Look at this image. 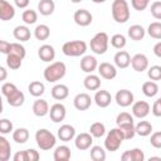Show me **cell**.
Wrapping results in <instances>:
<instances>
[{"label":"cell","instance_id":"9f6ffc18","mask_svg":"<svg viewBox=\"0 0 161 161\" xmlns=\"http://www.w3.org/2000/svg\"><path fill=\"white\" fill-rule=\"evenodd\" d=\"M14 3H15V5H16L18 8H20V9H25V8L29 5L30 0H14Z\"/></svg>","mask_w":161,"mask_h":161},{"label":"cell","instance_id":"6125c7cd","mask_svg":"<svg viewBox=\"0 0 161 161\" xmlns=\"http://www.w3.org/2000/svg\"><path fill=\"white\" fill-rule=\"evenodd\" d=\"M70 1H72V3H74V4H78V3H80L82 0H70Z\"/></svg>","mask_w":161,"mask_h":161},{"label":"cell","instance_id":"f5cc1de1","mask_svg":"<svg viewBox=\"0 0 161 161\" xmlns=\"http://www.w3.org/2000/svg\"><path fill=\"white\" fill-rule=\"evenodd\" d=\"M151 111H152V114L155 117H161V98H158L153 102Z\"/></svg>","mask_w":161,"mask_h":161},{"label":"cell","instance_id":"816d5d0a","mask_svg":"<svg viewBox=\"0 0 161 161\" xmlns=\"http://www.w3.org/2000/svg\"><path fill=\"white\" fill-rule=\"evenodd\" d=\"M26 151V161H38L40 158V155L34 148H28Z\"/></svg>","mask_w":161,"mask_h":161},{"label":"cell","instance_id":"7a4b0ae2","mask_svg":"<svg viewBox=\"0 0 161 161\" xmlns=\"http://www.w3.org/2000/svg\"><path fill=\"white\" fill-rule=\"evenodd\" d=\"M111 10H112L113 20L116 23L123 24L130 19V15H131L130 5H128V3L126 0H113Z\"/></svg>","mask_w":161,"mask_h":161},{"label":"cell","instance_id":"83f0119b","mask_svg":"<svg viewBox=\"0 0 161 161\" xmlns=\"http://www.w3.org/2000/svg\"><path fill=\"white\" fill-rule=\"evenodd\" d=\"M10 153H11L10 142L3 135V136H0V160L1 161H8L10 158Z\"/></svg>","mask_w":161,"mask_h":161},{"label":"cell","instance_id":"db71d44e","mask_svg":"<svg viewBox=\"0 0 161 161\" xmlns=\"http://www.w3.org/2000/svg\"><path fill=\"white\" fill-rule=\"evenodd\" d=\"M10 48H11V43L6 42V40H0V52L3 54H10Z\"/></svg>","mask_w":161,"mask_h":161},{"label":"cell","instance_id":"6da1fadb","mask_svg":"<svg viewBox=\"0 0 161 161\" xmlns=\"http://www.w3.org/2000/svg\"><path fill=\"white\" fill-rule=\"evenodd\" d=\"M67 73V67L63 62H53L50 63L43 72L44 79L49 83H55L60 80Z\"/></svg>","mask_w":161,"mask_h":161},{"label":"cell","instance_id":"9c48e42d","mask_svg":"<svg viewBox=\"0 0 161 161\" xmlns=\"http://www.w3.org/2000/svg\"><path fill=\"white\" fill-rule=\"evenodd\" d=\"M98 73L103 79H107V80H112L113 78L117 77L116 67L111 63H107V62H103V63L98 64Z\"/></svg>","mask_w":161,"mask_h":161},{"label":"cell","instance_id":"cb8c5ba5","mask_svg":"<svg viewBox=\"0 0 161 161\" xmlns=\"http://www.w3.org/2000/svg\"><path fill=\"white\" fill-rule=\"evenodd\" d=\"M13 35L16 40H20V42H28L31 36V33L29 30V28L26 25H18L14 28L13 30Z\"/></svg>","mask_w":161,"mask_h":161},{"label":"cell","instance_id":"52a82bcc","mask_svg":"<svg viewBox=\"0 0 161 161\" xmlns=\"http://www.w3.org/2000/svg\"><path fill=\"white\" fill-rule=\"evenodd\" d=\"M92 143H93V136L91 133H87V132H82V133L77 135L74 138V145L80 151L91 148Z\"/></svg>","mask_w":161,"mask_h":161},{"label":"cell","instance_id":"d590c367","mask_svg":"<svg viewBox=\"0 0 161 161\" xmlns=\"http://www.w3.org/2000/svg\"><path fill=\"white\" fill-rule=\"evenodd\" d=\"M49 35H50V29L45 24L36 25V28L34 29V36L38 40H47L49 38Z\"/></svg>","mask_w":161,"mask_h":161},{"label":"cell","instance_id":"8fae6325","mask_svg":"<svg viewBox=\"0 0 161 161\" xmlns=\"http://www.w3.org/2000/svg\"><path fill=\"white\" fill-rule=\"evenodd\" d=\"M65 114H67V109L62 103H54L49 109V117L55 123L62 122L65 118Z\"/></svg>","mask_w":161,"mask_h":161},{"label":"cell","instance_id":"681fc988","mask_svg":"<svg viewBox=\"0 0 161 161\" xmlns=\"http://www.w3.org/2000/svg\"><path fill=\"white\" fill-rule=\"evenodd\" d=\"M150 4V0H131V5L135 10L137 11H142L145 10Z\"/></svg>","mask_w":161,"mask_h":161},{"label":"cell","instance_id":"1f68e13d","mask_svg":"<svg viewBox=\"0 0 161 161\" xmlns=\"http://www.w3.org/2000/svg\"><path fill=\"white\" fill-rule=\"evenodd\" d=\"M142 93L146 97H155L158 93V86L155 80H147L142 84Z\"/></svg>","mask_w":161,"mask_h":161},{"label":"cell","instance_id":"277c9868","mask_svg":"<svg viewBox=\"0 0 161 161\" xmlns=\"http://www.w3.org/2000/svg\"><path fill=\"white\" fill-rule=\"evenodd\" d=\"M125 140V136L121 131L119 127H116V128H112L111 131H108L107 136H106V140H104V147L107 151H111V152H114L117 151L122 142Z\"/></svg>","mask_w":161,"mask_h":161},{"label":"cell","instance_id":"5b68a950","mask_svg":"<svg viewBox=\"0 0 161 161\" xmlns=\"http://www.w3.org/2000/svg\"><path fill=\"white\" fill-rule=\"evenodd\" d=\"M62 52L67 57H80L87 52V43L84 40L65 42L62 47Z\"/></svg>","mask_w":161,"mask_h":161},{"label":"cell","instance_id":"f546056e","mask_svg":"<svg viewBox=\"0 0 161 161\" xmlns=\"http://www.w3.org/2000/svg\"><path fill=\"white\" fill-rule=\"evenodd\" d=\"M54 9H55V4L53 0H40L38 4V10L44 16L52 15L54 13Z\"/></svg>","mask_w":161,"mask_h":161},{"label":"cell","instance_id":"f6af8a7d","mask_svg":"<svg viewBox=\"0 0 161 161\" xmlns=\"http://www.w3.org/2000/svg\"><path fill=\"white\" fill-rule=\"evenodd\" d=\"M13 131V122L8 118L0 119V132L1 135H8Z\"/></svg>","mask_w":161,"mask_h":161},{"label":"cell","instance_id":"f907efd6","mask_svg":"<svg viewBox=\"0 0 161 161\" xmlns=\"http://www.w3.org/2000/svg\"><path fill=\"white\" fill-rule=\"evenodd\" d=\"M150 143H151V146L155 147V148H161V131L153 132V133L151 135Z\"/></svg>","mask_w":161,"mask_h":161},{"label":"cell","instance_id":"ffe728a7","mask_svg":"<svg viewBox=\"0 0 161 161\" xmlns=\"http://www.w3.org/2000/svg\"><path fill=\"white\" fill-rule=\"evenodd\" d=\"M113 60H114V65L117 68L125 69V68H127L131 64V55L126 50H119V52H117L114 54Z\"/></svg>","mask_w":161,"mask_h":161},{"label":"cell","instance_id":"3957f363","mask_svg":"<svg viewBox=\"0 0 161 161\" xmlns=\"http://www.w3.org/2000/svg\"><path fill=\"white\" fill-rule=\"evenodd\" d=\"M35 141H36V145H38V147L40 150L48 151V150H52L55 146L57 137L49 130H47V128H39L35 132Z\"/></svg>","mask_w":161,"mask_h":161},{"label":"cell","instance_id":"d6986e66","mask_svg":"<svg viewBox=\"0 0 161 161\" xmlns=\"http://www.w3.org/2000/svg\"><path fill=\"white\" fill-rule=\"evenodd\" d=\"M38 57L43 62H52L55 58V49L50 44H43L38 49Z\"/></svg>","mask_w":161,"mask_h":161},{"label":"cell","instance_id":"7bdbcfd3","mask_svg":"<svg viewBox=\"0 0 161 161\" xmlns=\"http://www.w3.org/2000/svg\"><path fill=\"white\" fill-rule=\"evenodd\" d=\"M147 75L151 80H161V65H152L147 69Z\"/></svg>","mask_w":161,"mask_h":161},{"label":"cell","instance_id":"94428289","mask_svg":"<svg viewBox=\"0 0 161 161\" xmlns=\"http://www.w3.org/2000/svg\"><path fill=\"white\" fill-rule=\"evenodd\" d=\"M151 160H160L161 161V157H150V161Z\"/></svg>","mask_w":161,"mask_h":161},{"label":"cell","instance_id":"2e32d148","mask_svg":"<svg viewBox=\"0 0 161 161\" xmlns=\"http://www.w3.org/2000/svg\"><path fill=\"white\" fill-rule=\"evenodd\" d=\"M93 101L94 103L101 107V108H106L111 104L112 102V96L108 91H104V89H101V91H97L94 97H93Z\"/></svg>","mask_w":161,"mask_h":161},{"label":"cell","instance_id":"484cf974","mask_svg":"<svg viewBox=\"0 0 161 161\" xmlns=\"http://www.w3.org/2000/svg\"><path fill=\"white\" fill-rule=\"evenodd\" d=\"M128 36L135 40V42H138V40H142L145 38V34H146V30L143 29L142 25H138V24H135V25H131L128 28Z\"/></svg>","mask_w":161,"mask_h":161},{"label":"cell","instance_id":"74e56055","mask_svg":"<svg viewBox=\"0 0 161 161\" xmlns=\"http://www.w3.org/2000/svg\"><path fill=\"white\" fill-rule=\"evenodd\" d=\"M89 133L96 137V138H99L102 137L104 133H106V126L102 123V122H94L89 127Z\"/></svg>","mask_w":161,"mask_h":161},{"label":"cell","instance_id":"91938a15","mask_svg":"<svg viewBox=\"0 0 161 161\" xmlns=\"http://www.w3.org/2000/svg\"><path fill=\"white\" fill-rule=\"evenodd\" d=\"M92 3H94V4H102V3H104L106 0H91Z\"/></svg>","mask_w":161,"mask_h":161},{"label":"cell","instance_id":"f35d334b","mask_svg":"<svg viewBox=\"0 0 161 161\" xmlns=\"http://www.w3.org/2000/svg\"><path fill=\"white\" fill-rule=\"evenodd\" d=\"M21 19H23V21H24L26 25H31V24H35V23H36V20H38V14H36L35 10L28 9V10H24V11H23Z\"/></svg>","mask_w":161,"mask_h":161},{"label":"cell","instance_id":"4316f807","mask_svg":"<svg viewBox=\"0 0 161 161\" xmlns=\"http://www.w3.org/2000/svg\"><path fill=\"white\" fill-rule=\"evenodd\" d=\"M24 101H25V96H24V93H23L21 91H19V89H16L14 93H11L10 96L6 97V102H8L9 106H11V107H20V106H23Z\"/></svg>","mask_w":161,"mask_h":161},{"label":"cell","instance_id":"ee69618b","mask_svg":"<svg viewBox=\"0 0 161 161\" xmlns=\"http://www.w3.org/2000/svg\"><path fill=\"white\" fill-rule=\"evenodd\" d=\"M117 126L126 125V123H133V116H131L128 112H121L116 118Z\"/></svg>","mask_w":161,"mask_h":161},{"label":"cell","instance_id":"8992f818","mask_svg":"<svg viewBox=\"0 0 161 161\" xmlns=\"http://www.w3.org/2000/svg\"><path fill=\"white\" fill-rule=\"evenodd\" d=\"M108 43H109V38H108V34L104 33V31H99L97 33L89 42V47H91V50L94 53V54H104L108 49Z\"/></svg>","mask_w":161,"mask_h":161},{"label":"cell","instance_id":"44dd1931","mask_svg":"<svg viewBox=\"0 0 161 161\" xmlns=\"http://www.w3.org/2000/svg\"><path fill=\"white\" fill-rule=\"evenodd\" d=\"M33 113L36 117H44L47 114H49V104L45 99H36L33 103Z\"/></svg>","mask_w":161,"mask_h":161},{"label":"cell","instance_id":"5bb4252c","mask_svg":"<svg viewBox=\"0 0 161 161\" xmlns=\"http://www.w3.org/2000/svg\"><path fill=\"white\" fill-rule=\"evenodd\" d=\"M151 111L150 104L146 101H137L132 104V114L137 118H145Z\"/></svg>","mask_w":161,"mask_h":161},{"label":"cell","instance_id":"ab89813d","mask_svg":"<svg viewBox=\"0 0 161 161\" xmlns=\"http://www.w3.org/2000/svg\"><path fill=\"white\" fill-rule=\"evenodd\" d=\"M117 127L121 128V131L125 136V140H131L136 135V126L133 123H126V125H121V126H117Z\"/></svg>","mask_w":161,"mask_h":161},{"label":"cell","instance_id":"ba28073f","mask_svg":"<svg viewBox=\"0 0 161 161\" xmlns=\"http://www.w3.org/2000/svg\"><path fill=\"white\" fill-rule=\"evenodd\" d=\"M131 65H132L133 70H136V72L147 70L148 69V58L142 53H137L131 58Z\"/></svg>","mask_w":161,"mask_h":161},{"label":"cell","instance_id":"60d3db41","mask_svg":"<svg viewBox=\"0 0 161 161\" xmlns=\"http://www.w3.org/2000/svg\"><path fill=\"white\" fill-rule=\"evenodd\" d=\"M147 33L151 38L153 39H161V23L160 21H153L148 25L147 28Z\"/></svg>","mask_w":161,"mask_h":161},{"label":"cell","instance_id":"bcb514c9","mask_svg":"<svg viewBox=\"0 0 161 161\" xmlns=\"http://www.w3.org/2000/svg\"><path fill=\"white\" fill-rule=\"evenodd\" d=\"M10 53L16 54V55H19V57H21V58L24 59V57H25V54H26V50H25L24 45H21L20 43H11Z\"/></svg>","mask_w":161,"mask_h":161},{"label":"cell","instance_id":"8d00e7d4","mask_svg":"<svg viewBox=\"0 0 161 161\" xmlns=\"http://www.w3.org/2000/svg\"><path fill=\"white\" fill-rule=\"evenodd\" d=\"M89 155L93 161H104L106 160V151L101 146H92Z\"/></svg>","mask_w":161,"mask_h":161},{"label":"cell","instance_id":"d6a6232c","mask_svg":"<svg viewBox=\"0 0 161 161\" xmlns=\"http://www.w3.org/2000/svg\"><path fill=\"white\" fill-rule=\"evenodd\" d=\"M13 140L16 143H25L29 140V131L25 127H19L15 131H13Z\"/></svg>","mask_w":161,"mask_h":161},{"label":"cell","instance_id":"9a60e30c","mask_svg":"<svg viewBox=\"0 0 161 161\" xmlns=\"http://www.w3.org/2000/svg\"><path fill=\"white\" fill-rule=\"evenodd\" d=\"M57 136L60 141L63 142H69L70 140H73L75 137V128L72 126V125H62L59 128H58V132H57Z\"/></svg>","mask_w":161,"mask_h":161},{"label":"cell","instance_id":"4fadbf2b","mask_svg":"<svg viewBox=\"0 0 161 161\" xmlns=\"http://www.w3.org/2000/svg\"><path fill=\"white\" fill-rule=\"evenodd\" d=\"M73 104H74L75 109H78V111H86V109H88L91 107L92 98H91V96L88 93H84V92L83 93H78L74 97V99H73Z\"/></svg>","mask_w":161,"mask_h":161},{"label":"cell","instance_id":"7402d4cb","mask_svg":"<svg viewBox=\"0 0 161 161\" xmlns=\"http://www.w3.org/2000/svg\"><path fill=\"white\" fill-rule=\"evenodd\" d=\"M121 158H122V161H143L145 153L141 148H132V150L125 151L122 153Z\"/></svg>","mask_w":161,"mask_h":161},{"label":"cell","instance_id":"7c38bea8","mask_svg":"<svg viewBox=\"0 0 161 161\" xmlns=\"http://www.w3.org/2000/svg\"><path fill=\"white\" fill-rule=\"evenodd\" d=\"M114 99L117 102L118 106L121 107H128L133 103V93L128 89H119L116 96H114Z\"/></svg>","mask_w":161,"mask_h":161},{"label":"cell","instance_id":"603a6c76","mask_svg":"<svg viewBox=\"0 0 161 161\" xmlns=\"http://www.w3.org/2000/svg\"><path fill=\"white\" fill-rule=\"evenodd\" d=\"M50 93H52V97H53L54 99H57V101H63V99H65V98L69 96V88H68L65 84L59 83V84H55V86L52 88Z\"/></svg>","mask_w":161,"mask_h":161},{"label":"cell","instance_id":"c3c4849f","mask_svg":"<svg viewBox=\"0 0 161 161\" xmlns=\"http://www.w3.org/2000/svg\"><path fill=\"white\" fill-rule=\"evenodd\" d=\"M151 14L155 19L157 20H161V0H157V1H153L151 4Z\"/></svg>","mask_w":161,"mask_h":161},{"label":"cell","instance_id":"836d02e7","mask_svg":"<svg viewBox=\"0 0 161 161\" xmlns=\"http://www.w3.org/2000/svg\"><path fill=\"white\" fill-rule=\"evenodd\" d=\"M151 132H152V125L148 121H140L136 125V135L146 137V136H150Z\"/></svg>","mask_w":161,"mask_h":161},{"label":"cell","instance_id":"680465c9","mask_svg":"<svg viewBox=\"0 0 161 161\" xmlns=\"http://www.w3.org/2000/svg\"><path fill=\"white\" fill-rule=\"evenodd\" d=\"M6 75H8V73H6L5 67H0V80H5Z\"/></svg>","mask_w":161,"mask_h":161},{"label":"cell","instance_id":"6f0895ef","mask_svg":"<svg viewBox=\"0 0 161 161\" xmlns=\"http://www.w3.org/2000/svg\"><path fill=\"white\" fill-rule=\"evenodd\" d=\"M153 54H155L156 57L161 58V42H158V43H156V44L153 45Z\"/></svg>","mask_w":161,"mask_h":161},{"label":"cell","instance_id":"4dcf8cb0","mask_svg":"<svg viewBox=\"0 0 161 161\" xmlns=\"http://www.w3.org/2000/svg\"><path fill=\"white\" fill-rule=\"evenodd\" d=\"M28 91L33 97H40L45 92V86L40 80H33L28 86Z\"/></svg>","mask_w":161,"mask_h":161},{"label":"cell","instance_id":"ac0fdd59","mask_svg":"<svg viewBox=\"0 0 161 161\" xmlns=\"http://www.w3.org/2000/svg\"><path fill=\"white\" fill-rule=\"evenodd\" d=\"M98 68V62L93 55H84L80 59V69L84 73H93Z\"/></svg>","mask_w":161,"mask_h":161},{"label":"cell","instance_id":"e0dca14e","mask_svg":"<svg viewBox=\"0 0 161 161\" xmlns=\"http://www.w3.org/2000/svg\"><path fill=\"white\" fill-rule=\"evenodd\" d=\"M15 16V8L6 0H0V19L3 21L11 20Z\"/></svg>","mask_w":161,"mask_h":161},{"label":"cell","instance_id":"30bf717a","mask_svg":"<svg viewBox=\"0 0 161 161\" xmlns=\"http://www.w3.org/2000/svg\"><path fill=\"white\" fill-rule=\"evenodd\" d=\"M73 19H74V23L77 25H79V26H88L92 23L93 16H92V14L88 10H86V9H78L74 13Z\"/></svg>","mask_w":161,"mask_h":161},{"label":"cell","instance_id":"f1b7e54d","mask_svg":"<svg viewBox=\"0 0 161 161\" xmlns=\"http://www.w3.org/2000/svg\"><path fill=\"white\" fill-rule=\"evenodd\" d=\"M70 148L65 145H62V146H58L53 153V158L55 161H68L70 158Z\"/></svg>","mask_w":161,"mask_h":161},{"label":"cell","instance_id":"11a10c76","mask_svg":"<svg viewBox=\"0 0 161 161\" xmlns=\"http://www.w3.org/2000/svg\"><path fill=\"white\" fill-rule=\"evenodd\" d=\"M14 161H26V151H18L14 155Z\"/></svg>","mask_w":161,"mask_h":161},{"label":"cell","instance_id":"d4e9b609","mask_svg":"<svg viewBox=\"0 0 161 161\" xmlns=\"http://www.w3.org/2000/svg\"><path fill=\"white\" fill-rule=\"evenodd\" d=\"M83 86H84V88L88 89V91H98L99 87H101V78H99L98 75H96V74L89 73V74L84 78Z\"/></svg>","mask_w":161,"mask_h":161},{"label":"cell","instance_id":"7dc6e473","mask_svg":"<svg viewBox=\"0 0 161 161\" xmlns=\"http://www.w3.org/2000/svg\"><path fill=\"white\" fill-rule=\"evenodd\" d=\"M18 89V87L14 84V83H10V82H6V83H4L3 86H1V93H3V96L6 98L8 96H10L11 93H14L15 91Z\"/></svg>","mask_w":161,"mask_h":161},{"label":"cell","instance_id":"b9f144b4","mask_svg":"<svg viewBox=\"0 0 161 161\" xmlns=\"http://www.w3.org/2000/svg\"><path fill=\"white\" fill-rule=\"evenodd\" d=\"M126 43H127V40H126V36L123 34H114L111 38V45L113 48H116V49L125 48L126 47Z\"/></svg>","mask_w":161,"mask_h":161},{"label":"cell","instance_id":"e575fe53","mask_svg":"<svg viewBox=\"0 0 161 161\" xmlns=\"http://www.w3.org/2000/svg\"><path fill=\"white\" fill-rule=\"evenodd\" d=\"M21 64H23V58L21 57H19L16 54H13V53L6 55V65H8V68H10L13 70H16V69H19L21 67Z\"/></svg>","mask_w":161,"mask_h":161}]
</instances>
